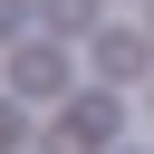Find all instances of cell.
Returning <instances> with one entry per match:
<instances>
[{"instance_id":"277c9868","label":"cell","mask_w":154,"mask_h":154,"mask_svg":"<svg viewBox=\"0 0 154 154\" xmlns=\"http://www.w3.org/2000/svg\"><path fill=\"white\" fill-rule=\"evenodd\" d=\"M0 144H10V106H0Z\"/></svg>"},{"instance_id":"3957f363","label":"cell","mask_w":154,"mask_h":154,"mask_svg":"<svg viewBox=\"0 0 154 154\" xmlns=\"http://www.w3.org/2000/svg\"><path fill=\"white\" fill-rule=\"evenodd\" d=\"M48 19H58V29H87V19H96V0H48Z\"/></svg>"},{"instance_id":"6da1fadb","label":"cell","mask_w":154,"mask_h":154,"mask_svg":"<svg viewBox=\"0 0 154 154\" xmlns=\"http://www.w3.org/2000/svg\"><path fill=\"white\" fill-rule=\"evenodd\" d=\"M10 87L58 106V96H67V58H58V48H19V58H10Z\"/></svg>"},{"instance_id":"5b68a950","label":"cell","mask_w":154,"mask_h":154,"mask_svg":"<svg viewBox=\"0 0 154 154\" xmlns=\"http://www.w3.org/2000/svg\"><path fill=\"white\" fill-rule=\"evenodd\" d=\"M0 10H10V0H0ZM0 38H10V19H0Z\"/></svg>"},{"instance_id":"7a4b0ae2","label":"cell","mask_w":154,"mask_h":154,"mask_svg":"<svg viewBox=\"0 0 154 154\" xmlns=\"http://www.w3.org/2000/svg\"><path fill=\"white\" fill-rule=\"evenodd\" d=\"M96 67H106V77H135V67H144V38H135V29H106V38H96Z\"/></svg>"}]
</instances>
